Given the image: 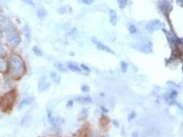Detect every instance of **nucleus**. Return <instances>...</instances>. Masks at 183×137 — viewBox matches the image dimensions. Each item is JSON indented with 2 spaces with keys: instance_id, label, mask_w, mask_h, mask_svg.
Segmentation results:
<instances>
[{
  "instance_id": "f257e3e1",
  "label": "nucleus",
  "mask_w": 183,
  "mask_h": 137,
  "mask_svg": "<svg viewBox=\"0 0 183 137\" xmlns=\"http://www.w3.org/2000/svg\"><path fill=\"white\" fill-rule=\"evenodd\" d=\"M11 70L13 76L15 79L20 78L25 71L24 63L20 56L15 54L12 55L10 60Z\"/></svg>"
},
{
  "instance_id": "f03ea898",
  "label": "nucleus",
  "mask_w": 183,
  "mask_h": 137,
  "mask_svg": "<svg viewBox=\"0 0 183 137\" xmlns=\"http://www.w3.org/2000/svg\"><path fill=\"white\" fill-rule=\"evenodd\" d=\"M16 98V93L15 91H12L6 93L0 100V109L4 112L11 110L15 103Z\"/></svg>"
},
{
  "instance_id": "7ed1b4c3",
  "label": "nucleus",
  "mask_w": 183,
  "mask_h": 137,
  "mask_svg": "<svg viewBox=\"0 0 183 137\" xmlns=\"http://www.w3.org/2000/svg\"><path fill=\"white\" fill-rule=\"evenodd\" d=\"M50 86V83L48 81L46 76H42L39 78L38 82V89L40 91H45Z\"/></svg>"
},
{
  "instance_id": "20e7f679",
  "label": "nucleus",
  "mask_w": 183,
  "mask_h": 137,
  "mask_svg": "<svg viewBox=\"0 0 183 137\" xmlns=\"http://www.w3.org/2000/svg\"><path fill=\"white\" fill-rule=\"evenodd\" d=\"M7 41H8V43L11 45H13V47H16L20 43L21 40L20 36H19L17 34L13 33V34H9L8 36H7Z\"/></svg>"
},
{
  "instance_id": "39448f33",
  "label": "nucleus",
  "mask_w": 183,
  "mask_h": 137,
  "mask_svg": "<svg viewBox=\"0 0 183 137\" xmlns=\"http://www.w3.org/2000/svg\"><path fill=\"white\" fill-rule=\"evenodd\" d=\"M92 42H94V43L96 44V45L97 47V48L101 49V50L102 51H105V52H108V53H110V54H114L112 50H111V49L108 48V47H107L106 45H105L104 44L102 43V42H101L100 41H98L97 40L95 39V38H93V39H92Z\"/></svg>"
},
{
  "instance_id": "423d86ee",
  "label": "nucleus",
  "mask_w": 183,
  "mask_h": 137,
  "mask_svg": "<svg viewBox=\"0 0 183 137\" xmlns=\"http://www.w3.org/2000/svg\"><path fill=\"white\" fill-rule=\"evenodd\" d=\"M23 30H24V34L26 36V39H27V41L28 42H30L31 41V30L29 27L28 25H25L24 27H23Z\"/></svg>"
},
{
  "instance_id": "0eeeda50",
  "label": "nucleus",
  "mask_w": 183,
  "mask_h": 137,
  "mask_svg": "<svg viewBox=\"0 0 183 137\" xmlns=\"http://www.w3.org/2000/svg\"><path fill=\"white\" fill-rule=\"evenodd\" d=\"M158 21H159L158 20L154 21V23H152V22H151L150 24L147 25V26L150 27L149 28H147V29L149 30V31H155V30H158V29H159V28H160L161 23H159L158 24H157V23H158Z\"/></svg>"
},
{
  "instance_id": "6e6552de",
  "label": "nucleus",
  "mask_w": 183,
  "mask_h": 137,
  "mask_svg": "<svg viewBox=\"0 0 183 137\" xmlns=\"http://www.w3.org/2000/svg\"><path fill=\"white\" fill-rule=\"evenodd\" d=\"M32 99L30 98H26L24 99H23L21 101V102L20 103V104H19V109H21V108H23V106H25L26 105H28L30 104V103L32 102Z\"/></svg>"
},
{
  "instance_id": "1a4fd4ad",
  "label": "nucleus",
  "mask_w": 183,
  "mask_h": 137,
  "mask_svg": "<svg viewBox=\"0 0 183 137\" xmlns=\"http://www.w3.org/2000/svg\"><path fill=\"white\" fill-rule=\"evenodd\" d=\"M110 23L113 25H116V23H117V16H116V13L115 10H111L110 12Z\"/></svg>"
},
{
  "instance_id": "9d476101",
  "label": "nucleus",
  "mask_w": 183,
  "mask_h": 137,
  "mask_svg": "<svg viewBox=\"0 0 183 137\" xmlns=\"http://www.w3.org/2000/svg\"><path fill=\"white\" fill-rule=\"evenodd\" d=\"M47 118H48V121H50V123L52 125H53V126H56L59 123H58V120L54 119V118L52 117V113L50 110H47Z\"/></svg>"
},
{
  "instance_id": "9b49d317",
  "label": "nucleus",
  "mask_w": 183,
  "mask_h": 137,
  "mask_svg": "<svg viewBox=\"0 0 183 137\" xmlns=\"http://www.w3.org/2000/svg\"><path fill=\"white\" fill-rule=\"evenodd\" d=\"M50 78L52 80V81L56 84H59L61 81V77L59 75L54 72H52L50 74Z\"/></svg>"
},
{
  "instance_id": "f8f14e48",
  "label": "nucleus",
  "mask_w": 183,
  "mask_h": 137,
  "mask_svg": "<svg viewBox=\"0 0 183 137\" xmlns=\"http://www.w3.org/2000/svg\"><path fill=\"white\" fill-rule=\"evenodd\" d=\"M37 16L40 19H44L47 16V11L44 8H40L37 11Z\"/></svg>"
},
{
  "instance_id": "ddd939ff",
  "label": "nucleus",
  "mask_w": 183,
  "mask_h": 137,
  "mask_svg": "<svg viewBox=\"0 0 183 137\" xmlns=\"http://www.w3.org/2000/svg\"><path fill=\"white\" fill-rule=\"evenodd\" d=\"M68 68H70V70H72V71H75V72H80L81 71V68L79 67L72 63L68 64Z\"/></svg>"
},
{
  "instance_id": "4468645a",
  "label": "nucleus",
  "mask_w": 183,
  "mask_h": 137,
  "mask_svg": "<svg viewBox=\"0 0 183 137\" xmlns=\"http://www.w3.org/2000/svg\"><path fill=\"white\" fill-rule=\"evenodd\" d=\"M32 51L33 52L35 53V54L37 56H42V52L41 51V49H40L37 46H34L32 48Z\"/></svg>"
},
{
  "instance_id": "2eb2a0df",
  "label": "nucleus",
  "mask_w": 183,
  "mask_h": 137,
  "mask_svg": "<svg viewBox=\"0 0 183 137\" xmlns=\"http://www.w3.org/2000/svg\"><path fill=\"white\" fill-rule=\"evenodd\" d=\"M76 100L79 101H84V102H91L92 101V99L90 97H85V98L79 97V98H76Z\"/></svg>"
},
{
  "instance_id": "dca6fc26",
  "label": "nucleus",
  "mask_w": 183,
  "mask_h": 137,
  "mask_svg": "<svg viewBox=\"0 0 183 137\" xmlns=\"http://www.w3.org/2000/svg\"><path fill=\"white\" fill-rule=\"evenodd\" d=\"M118 6H119L120 8L123 9L127 5L128 0H119V1H118Z\"/></svg>"
},
{
  "instance_id": "f3484780",
  "label": "nucleus",
  "mask_w": 183,
  "mask_h": 137,
  "mask_svg": "<svg viewBox=\"0 0 183 137\" xmlns=\"http://www.w3.org/2000/svg\"><path fill=\"white\" fill-rule=\"evenodd\" d=\"M6 69V63L3 59L0 58V71H3Z\"/></svg>"
},
{
  "instance_id": "a211bd4d",
  "label": "nucleus",
  "mask_w": 183,
  "mask_h": 137,
  "mask_svg": "<svg viewBox=\"0 0 183 137\" xmlns=\"http://www.w3.org/2000/svg\"><path fill=\"white\" fill-rule=\"evenodd\" d=\"M57 12L59 14H65V13H69V11H68L67 6H64V7H61V8H59Z\"/></svg>"
},
{
  "instance_id": "6ab92c4d",
  "label": "nucleus",
  "mask_w": 183,
  "mask_h": 137,
  "mask_svg": "<svg viewBox=\"0 0 183 137\" xmlns=\"http://www.w3.org/2000/svg\"><path fill=\"white\" fill-rule=\"evenodd\" d=\"M127 68H128L127 64L124 62V61H122V62H121V68H122V71L123 73H125L127 71Z\"/></svg>"
},
{
  "instance_id": "aec40b11",
  "label": "nucleus",
  "mask_w": 183,
  "mask_h": 137,
  "mask_svg": "<svg viewBox=\"0 0 183 137\" xmlns=\"http://www.w3.org/2000/svg\"><path fill=\"white\" fill-rule=\"evenodd\" d=\"M56 67H57L58 70L60 71H62V72H64V71H66V68L64 67V66L63 65H61V63H57L56 65Z\"/></svg>"
},
{
  "instance_id": "412c9836",
  "label": "nucleus",
  "mask_w": 183,
  "mask_h": 137,
  "mask_svg": "<svg viewBox=\"0 0 183 137\" xmlns=\"http://www.w3.org/2000/svg\"><path fill=\"white\" fill-rule=\"evenodd\" d=\"M136 28L134 25H130L129 26V31L131 34H134L136 32Z\"/></svg>"
},
{
  "instance_id": "4be33fe9",
  "label": "nucleus",
  "mask_w": 183,
  "mask_h": 137,
  "mask_svg": "<svg viewBox=\"0 0 183 137\" xmlns=\"http://www.w3.org/2000/svg\"><path fill=\"white\" fill-rule=\"evenodd\" d=\"M81 91L84 92H88L90 88L88 86H87V85H82L81 87Z\"/></svg>"
},
{
  "instance_id": "5701e85b",
  "label": "nucleus",
  "mask_w": 183,
  "mask_h": 137,
  "mask_svg": "<svg viewBox=\"0 0 183 137\" xmlns=\"http://www.w3.org/2000/svg\"><path fill=\"white\" fill-rule=\"evenodd\" d=\"M22 1L24 2V3L26 4H30V6H35V4H34V1H32V0H22Z\"/></svg>"
},
{
  "instance_id": "b1692460",
  "label": "nucleus",
  "mask_w": 183,
  "mask_h": 137,
  "mask_svg": "<svg viewBox=\"0 0 183 137\" xmlns=\"http://www.w3.org/2000/svg\"><path fill=\"white\" fill-rule=\"evenodd\" d=\"M72 106H73V101L72 100L68 101L67 105H66V107H67V108L70 109V108H72Z\"/></svg>"
},
{
  "instance_id": "393cba45",
  "label": "nucleus",
  "mask_w": 183,
  "mask_h": 137,
  "mask_svg": "<svg viewBox=\"0 0 183 137\" xmlns=\"http://www.w3.org/2000/svg\"><path fill=\"white\" fill-rule=\"evenodd\" d=\"M81 2L85 4H91L92 3V0H81Z\"/></svg>"
},
{
  "instance_id": "a878e982",
  "label": "nucleus",
  "mask_w": 183,
  "mask_h": 137,
  "mask_svg": "<svg viewBox=\"0 0 183 137\" xmlns=\"http://www.w3.org/2000/svg\"><path fill=\"white\" fill-rule=\"evenodd\" d=\"M136 116V114H135V112H132V113H131V114L130 115V116H129V120H131V119H134V117Z\"/></svg>"
},
{
  "instance_id": "bb28decb",
  "label": "nucleus",
  "mask_w": 183,
  "mask_h": 137,
  "mask_svg": "<svg viewBox=\"0 0 183 137\" xmlns=\"http://www.w3.org/2000/svg\"><path fill=\"white\" fill-rule=\"evenodd\" d=\"M81 67L84 68V70L85 71H90V68L87 67V66H85V65H84V64H82L81 65Z\"/></svg>"
},
{
  "instance_id": "cd10ccee",
  "label": "nucleus",
  "mask_w": 183,
  "mask_h": 137,
  "mask_svg": "<svg viewBox=\"0 0 183 137\" xmlns=\"http://www.w3.org/2000/svg\"><path fill=\"white\" fill-rule=\"evenodd\" d=\"M2 36H3V34H2V32L0 31V39H1Z\"/></svg>"
}]
</instances>
